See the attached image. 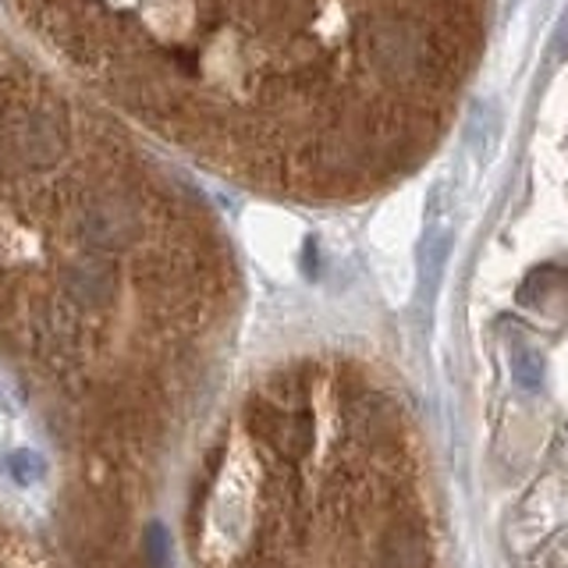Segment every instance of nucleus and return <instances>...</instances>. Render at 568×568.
<instances>
[{"instance_id":"1","label":"nucleus","mask_w":568,"mask_h":568,"mask_svg":"<svg viewBox=\"0 0 568 568\" xmlns=\"http://www.w3.org/2000/svg\"><path fill=\"white\" fill-rule=\"evenodd\" d=\"M68 153V111L54 96L0 100V174L33 178Z\"/></svg>"},{"instance_id":"8","label":"nucleus","mask_w":568,"mask_h":568,"mask_svg":"<svg viewBox=\"0 0 568 568\" xmlns=\"http://www.w3.org/2000/svg\"><path fill=\"white\" fill-rule=\"evenodd\" d=\"M146 558H150V568L171 565V536L160 522H150V530H146Z\"/></svg>"},{"instance_id":"4","label":"nucleus","mask_w":568,"mask_h":568,"mask_svg":"<svg viewBox=\"0 0 568 568\" xmlns=\"http://www.w3.org/2000/svg\"><path fill=\"white\" fill-rule=\"evenodd\" d=\"M79 310H71L65 295H43L28 305V338H33V352L50 362V367H65V362L79 359L82 348V324Z\"/></svg>"},{"instance_id":"5","label":"nucleus","mask_w":568,"mask_h":568,"mask_svg":"<svg viewBox=\"0 0 568 568\" xmlns=\"http://www.w3.org/2000/svg\"><path fill=\"white\" fill-rule=\"evenodd\" d=\"M373 568H433L430 536L413 512L387 522L373 550Z\"/></svg>"},{"instance_id":"9","label":"nucleus","mask_w":568,"mask_h":568,"mask_svg":"<svg viewBox=\"0 0 568 568\" xmlns=\"http://www.w3.org/2000/svg\"><path fill=\"white\" fill-rule=\"evenodd\" d=\"M558 57L561 61H568V22L561 25V33H558Z\"/></svg>"},{"instance_id":"2","label":"nucleus","mask_w":568,"mask_h":568,"mask_svg":"<svg viewBox=\"0 0 568 568\" xmlns=\"http://www.w3.org/2000/svg\"><path fill=\"white\" fill-rule=\"evenodd\" d=\"M68 235L82 253H128L146 239L142 199L121 182L82 185L68 207Z\"/></svg>"},{"instance_id":"7","label":"nucleus","mask_w":568,"mask_h":568,"mask_svg":"<svg viewBox=\"0 0 568 568\" xmlns=\"http://www.w3.org/2000/svg\"><path fill=\"white\" fill-rule=\"evenodd\" d=\"M512 376L522 391H536L544 384V356L533 352V348H519L512 356Z\"/></svg>"},{"instance_id":"6","label":"nucleus","mask_w":568,"mask_h":568,"mask_svg":"<svg viewBox=\"0 0 568 568\" xmlns=\"http://www.w3.org/2000/svg\"><path fill=\"white\" fill-rule=\"evenodd\" d=\"M0 470H4L19 487H28L43 476V459L33 455V451L19 448V451H8V455L0 459Z\"/></svg>"},{"instance_id":"3","label":"nucleus","mask_w":568,"mask_h":568,"mask_svg":"<svg viewBox=\"0 0 568 568\" xmlns=\"http://www.w3.org/2000/svg\"><path fill=\"white\" fill-rule=\"evenodd\" d=\"M57 291L79 313H100L118 302L121 270L104 253H79L57 270Z\"/></svg>"}]
</instances>
